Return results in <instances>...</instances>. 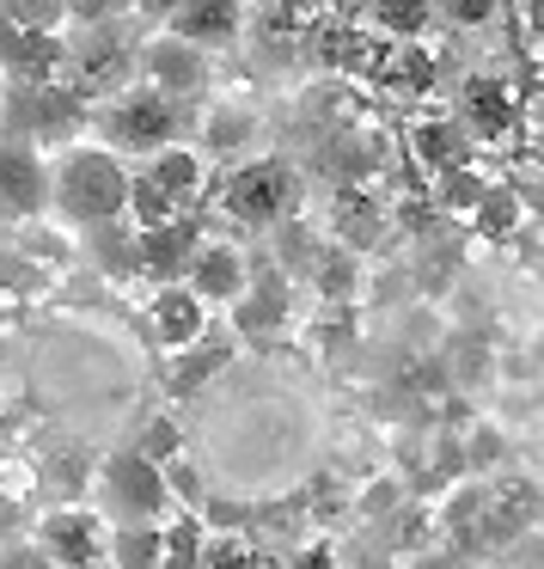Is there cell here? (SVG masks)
Masks as SVG:
<instances>
[{"mask_svg":"<svg viewBox=\"0 0 544 569\" xmlns=\"http://www.w3.org/2000/svg\"><path fill=\"white\" fill-rule=\"evenodd\" d=\"M50 209L62 214L68 227H80V233L123 221L129 166L117 160L111 148H99V141H68L50 160Z\"/></svg>","mask_w":544,"mask_h":569,"instance_id":"obj_1","label":"cell"},{"mask_svg":"<svg viewBox=\"0 0 544 569\" xmlns=\"http://www.w3.org/2000/svg\"><path fill=\"white\" fill-rule=\"evenodd\" d=\"M300 202V172L282 153H258V160H233V172L221 178V214H233L239 227H275L288 221Z\"/></svg>","mask_w":544,"mask_h":569,"instance_id":"obj_2","label":"cell"},{"mask_svg":"<svg viewBox=\"0 0 544 569\" xmlns=\"http://www.w3.org/2000/svg\"><path fill=\"white\" fill-rule=\"evenodd\" d=\"M165 141H178V104L148 87L117 92L99 111V148H111L117 160H153Z\"/></svg>","mask_w":544,"mask_h":569,"instance_id":"obj_3","label":"cell"},{"mask_svg":"<svg viewBox=\"0 0 544 569\" xmlns=\"http://www.w3.org/2000/svg\"><path fill=\"white\" fill-rule=\"evenodd\" d=\"M92 490H99V515L111 520H172L178 508H172V496H165V478H160V466L153 459H141L135 447H123V453H111V459H99L92 466Z\"/></svg>","mask_w":544,"mask_h":569,"instance_id":"obj_4","label":"cell"},{"mask_svg":"<svg viewBox=\"0 0 544 569\" xmlns=\"http://www.w3.org/2000/svg\"><path fill=\"white\" fill-rule=\"evenodd\" d=\"M538 527H544V483L538 478H526V471L483 478V515H477V545L471 551L502 557L507 545H520Z\"/></svg>","mask_w":544,"mask_h":569,"instance_id":"obj_5","label":"cell"},{"mask_svg":"<svg viewBox=\"0 0 544 569\" xmlns=\"http://www.w3.org/2000/svg\"><path fill=\"white\" fill-rule=\"evenodd\" d=\"M31 545H38L56 569H104L111 520L92 502H50L38 515V527H31Z\"/></svg>","mask_w":544,"mask_h":569,"instance_id":"obj_6","label":"cell"},{"mask_svg":"<svg viewBox=\"0 0 544 569\" xmlns=\"http://www.w3.org/2000/svg\"><path fill=\"white\" fill-rule=\"evenodd\" d=\"M294 300H300V282H288L275 263H251V282H245V295L233 300V331L239 337H251V343H270V337H282L288 325H294Z\"/></svg>","mask_w":544,"mask_h":569,"instance_id":"obj_7","label":"cell"},{"mask_svg":"<svg viewBox=\"0 0 544 569\" xmlns=\"http://www.w3.org/2000/svg\"><path fill=\"white\" fill-rule=\"evenodd\" d=\"M135 80L148 92H160V99H197L202 87H209V56L190 50L184 38H172V31H160V38H148L135 50Z\"/></svg>","mask_w":544,"mask_h":569,"instance_id":"obj_8","label":"cell"},{"mask_svg":"<svg viewBox=\"0 0 544 569\" xmlns=\"http://www.w3.org/2000/svg\"><path fill=\"white\" fill-rule=\"evenodd\" d=\"M251 282V251L233 246V239H202L190 251V270H184V288L202 300L209 312H226Z\"/></svg>","mask_w":544,"mask_h":569,"instance_id":"obj_9","label":"cell"},{"mask_svg":"<svg viewBox=\"0 0 544 569\" xmlns=\"http://www.w3.org/2000/svg\"><path fill=\"white\" fill-rule=\"evenodd\" d=\"M214 325V312L202 307L197 295H190L184 282H165V288H153V300L141 307V337H148L160 356H178V349H190L202 331Z\"/></svg>","mask_w":544,"mask_h":569,"instance_id":"obj_10","label":"cell"},{"mask_svg":"<svg viewBox=\"0 0 544 569\" xmlns=\"http://www.w3.org/2000/svg\"><path fill=\"white\" fill-rule=\"evenodd\" d=\"M165 31L202 56H221L245 38V0H178L165 13Z\"/></svg>","mask_w":544,"mask_h":569,"instance_id":"obj_11","label":"cell"},{"mask_svg":"<svg viewBox=\"0 0 544 569\" xmlns=\"http://www.w3.org/2000/svg\"><path fill=\"white\" fill-rule=\"evenodd\" d=\"M43 209H50V160L26 141H7L0 148V214L38 221Z\"/></svg>","mask_w":544,"mask_h":569,"instance_id":"obj_12","label":"cell"},{"mask_svg":"<svg viewBox=\"0 0 544 569\" xmlns=\"http://www.w3.org/2000/svg\"><path fill=\"white\" fill-rule=\"evenodd\" d=\"M141 178L184 214V209H197V202L209 197V153L190 148V141H165V148L141 166Z\"/></svg>","mask_w":544,"mask_h":569,"instance_id":"obj_13","label":"cell"},{"mask_svg":"<svg viewBox=\"0 0 544 569\" xmlns=\"http://www.w3.org/2000/svg\"><path fill=\"white\" fill-rule=\"evenodd\" d=\"M197 246H202V233H197V221H190V214H178V221L153 227V233H135L141 276H148L153 288H165V282H184V270H190V251H197Z\"/></svg>","mask_w":544,"mask_h":569,"instance_id":"obj_14","label":"cell"},{"mask_svg":"<svg viewBox=\"0 0 544 569\" xmlns=\"http://www.w3.org/2000/svg\"><path fill=\"white\" fill-rule=\"evenodd\" d=\"M520 104H514V87L502 74H471L465 80V99H459V129L465 136H483V141H502L514 129Z\"/></svg>","mask_w":544,"mask_h":569,"instance_id":"obj_15","label":"cell"},{"mask_svg":"<svg viewBox=\"0 0 544 569\" xmlns=\"http://www.w3.org/2000/svg\"><path fill=\"white\" fill-rule=\"evenodd\" d=\"M226 368H233V337H221V325H209L197 343L172 356V392L190 398V392H202V386H209L214 373H226Z\"/></svg>","mask_w":544,"mask_h":569,"instance_id":"obj_16","label":"cell"},{"mask_svg":"<svg viewBox=\"0 0 544 569\" xmlns=\"http://www.w3.org/2000/svg\"><path fill=\"white\" fill-rule=\"evenodd\" d=\"M306 282H312V295H319L324 307H355V295H361V258L331 239V246H319Z\"/></svg>","mask_w":544,"mask_h":569,"instance_id":"obj_17","label":"cell"},{"mask_svg":"<svg viewBox=\"0 0 544 569\" xmlns=\"http://www.w3.org/2000/svg\"><path fill=\"white\" fill-rule=\"evenodd\" d=\"M165 557V520H117L111 527V569H160Z\"/></svg>","mask_w":544,"mask_h":569,"instance_id":"obj_18","label":"cell"},{"mask_svg":"<svg viewBox=\"0 0 544 569\" xmlns=\"http://www.w3.org/2000/svg\"><path fill=\"white\" fill-rule=\"evenodd\" d=\"M251 129H258V117H251L245 104H209V111H202V148L221 153V160H245Z\"/></svg>","mask_w":544,"mask_h":569,"instance_id":"obj_19","label":"cell"},{"mask_svg":"<svg viewBox=\"0 0 544 569\" xmlns=\"http://www.w3.org/2000/svg\"><path fill=\"white\" fill-rule=\"evenodd\" d=\"M385 239V221H380V209H373L361 190H343L336 197V246H349L355 258H367L373 246Z\"/></svg>","mask_w":544,"mask_h":569,"instance_id":"obj_20","label":"cell"},{"mask_svg":"<svg viewBox=\"0 0 544 569\" xmlns=\"http://www.w3.org/2000/svg\"><path fill=\"white\" fill-rule=\"evenodd\" d=\"M87 246H92V263H99L104 276H117V282H135V276H141V251H135V227H129V221L92 227Z\"/></svg>","mask_w":544,"mask_h":569,"instance_id":"obj_21","label":"cell"},{"mask_svg":"<svg viewBox=\"0 0 544 569\" xmlns=\"http://www.w3.org/2000/svg\"><path fill=\"white\" fill-rule=\"evenodd\" d=\"M367 19L392 43H422V31L434 26V0H367Z\"/></svg>","mask_w":544,"mask_h":569,"instance_id":"obj_22","label":"cell"},{"mask_svg":"<svg viewBox=\"0 0 544 569\" xmlns=\"http://www.w3.org/2000/svg\"><path fill=\"white\" fill-rule=\"evenodd\" d=\"M373 80H385L392 92H429L434 80V56L422 43H392V50L373 62Z\"/></svg>","mask_w":544,"mask_h":569,"instance_id":"obj_23","label":"cell"},{"mask_svg":"<svg viewBox=\"0 0 544 569\" xmlns=\"http://www.w3.org/2000/svg\"><path fill=\"white\" fill-rule=\"evenodd\" d=\"M471 227H477L483 239H514L520 227H526V209H520V190L514 184H490L483 190V202L465 214Z\"/></svg>","mask_w":544,"mask_h":569,"instance_id":"obj_24","label":"cell"},{"mask_svg":"<svg viewBox=\"0 0 544 569\" xmlns=\"http://www.w3.org/2000/svg\"><path fill=\"white\" fill-rule=\"evenodd\" d=\"M410 148L422 153V166H429V172H446V166H465V129L446 123V117H434V123L410 129Z\"/></svg>","mask_w":544,"mask_h":569,"instance_id":"obj_25","label":"cell"},{"mask_svg":"<svg viewBox=\"0 0 544 569\" xmlns=\"http://www.w3.org/2000/svg\"><path fill=\"white\" fill-rule=\"evenodd\" d=\"M490 184H495V178H483L471 160L465 166H446V172H434V209H441V214H471Z\"/></svg>","mask_w":544,"mask_h":569,"instance_id":"obj_26","label":"cell"},{"mask_svg":"<svg viewBox=\"0 0 544 569\" xmlns=\"http://www.w3.org/2000/svg\"><path fill=\"white\" fill-rule=\"evenodd\" d=\"M92 459L87 453H80V447H62V453H50V459H43V471H38V478H43V490H50L56 496V502H80V490H87V483H92Z\"/></svg>","mask_w":544,"mask_h":569,"instance_id":"obj_27","label":"cell"},{"mask_svg":"<svg viewBox=\"0 0 544 569\" xmlns=\"http://www.w3.org/2000/svg\"><path fill=\"white\" fill-rule=\"evenodd\" d=\"M202 569H263L251 532H202Z\"/></svg>","mask_w":544,"mask_h":569,"instance_id":"obj_28","label":"cell"},{"mask_svg":"<svg viewBox=\"0 0 544 569\" xmlns=\"http://www.w3.org/2000/svg\"><path fill=\"white\" fill-rule=\"evenodd\" d=\"M422 490H453V483L459 478H465V453H459V435L453 429H441V435H434V447H429V459H422Z\"/></svg>","mask_w":544,"mask_h":569,"instance_id":"obj_29","label":"cell"},{"mask_svg":"<svg viewBox=\"0 0 544 569\" xmlns=\"http://www.w3.org/2000/svg\"><path fill=\"white\" fill-rule=\"evenodd\" d=\"M465 441H459V453H465V478H495V466L507 459V441L495 422H465Z\"/></svg>","mask_w":544,"mask_h":569,"instance_id":"obj_30","label":"cell"},{"mask_svg":"<svg viewBox=\"0 0 544 569\" xmlns=\"http://www.w3.org/2000/svg\"><path fill=\"white\" fill-rule=\"evenodd\" d=\"M135 453L153 459V466H165V459L184 453V429H178L172 417H148V422H141V435H135Z\"/></svg>","mask_w":544,"mask_h":569,"instance_id":"obj_31","label":"cell"},{"mask_svg":"<svg viewBox=\"0 0 544 569\" xmlns=\"http://www.w3.org/2000/svg\"><path fill=\"white\" fill-rule=\"evenodd\" d=\"M397 508H404V483H397V478H373L367 490L355 496V515L361 520H385V515H397Z\"/></svg>","mask_w":544,"mask_h":569,"instance_id":"obj_32","label":"cell"},{"mask_svg":"<svg viewBox=\"0 0 544 569\" xmlns=\"http://www.w3.org/2000/svg\"><path fill=\"white\" fill-rule=\"evenodd\" d=\"M306 7L312 0H245V13H258V26H270V31L306 26Z\"/></svg>","mask_w":544,"mask_h":569,"instance_id":"obj_33","label":"cell"},{"mask_svg":"<svg viewBox=\"0 0 544 569\" xmlns=\"http://www.w3.org/2000/svg\"><path fill=\"white\" fill-rule=\"evenodd\" d=\"M441 13L453 19V26H465V31H483L495 13H502V0H441Z\"/></svg>","mask_w":544,"mask_h":569,"instance_id":"obj_34","label":"cell"},{"mask_svg":"<svg viewBox=\"0 0 544 569\" xmlns=\"http://www.w3.org/2000/svg\"><path fill=\"white\" fill-rule=\"evenodd\" d=\"M288 569H343V551H336L331 539H312V545H300V551L288 557Z\"/></svg>","mask_w":544,"mask_h":569,"instance_id":"obj_35","label":"cell"},{"mask_svg":"<svg viewBox=\"0 0 544 569\" xmlns=\"http://www.w3.org/2000/svg\"><path fill=\"white\" fill-rule=\"evenodd\" d=\"M0 569H56V563L31 539H13V545H0Z\"/></svg>","mask_w":544,"mask_h":569,"instance_id":"obj_36","label":"cell"},{"mask_svg":"<svg viewBox=\"0 0 544 569\" xmlns=\"http://www.w3.org/2000/svg\"><path fill=\"white\" fill-rule=\"evenodd\" d=\"M26 539V502H19L13 490H0V545Z\"/></svg>","mask_w":544,"mask_h":569,"instance_id":"obj_37","label":"cell"},{"mask_svg":"<svg viewBox=\"0 0 544 569\" xmlns=\"http://www.w3.org/2000/svg\"><path fill=\"white\" fill-rule=\"evenodd\" d=\"M68 19H87V26H104V19H117L129 7V0H62Z\"/></svg>","mask_w":544,"mask_h":569,"instance_id":"obj_38","label":"cell"},{"mask_svg":"<svg viewBox=\"0 0 544 569\" xmlns=\"http://www.w3.org/2000/svg\"><path fill=\"white\" fill-rule=\"evenodd\" d=\"M397 569H459V551H446V545H422V551L397 557Z\"/></svg>","mask_w":544,"mask_h":569,"instance_id":"obj_39","label":"cell"},{"mask_svg":"<svg viewBox=\"0 0 544 569\" xmlns=\"http://www.w3.org/2000/svg\"><path fill=\"white\" fill-rule=\"evenodd\" d=\"M520 13H526V31H532V43H538V50H544V0H526Z\"/></svg>","mask_w":544,"mask_h":569,"instance_id":"obj_40","label":"cell"},{"mask_svg":"<svg viewBox=\"0 0 544 569\" xmlns=\"http://www.w3.org/2000/svg\"><path fill=\"white\" fill-rule=\"evenodd\" d=\"M324 7H331L336 19H349V13H361V7H367V0H324Z\"/></svg>","mask_w":544,"mask_h":569,"instance_id":"obj_41","label":"cell"},{"mask_svg":"<svg viewBox=\"0 0 544 569\" xmlns=\"http://www.w3.org/2000/svg\"><path fill=\"white\" fill-rule=\"evenodd\" d=\"M7 441H13V417L0 410V453H7Z\"/></svg>","mask_w":544,"mask_h":569,"instance_id":"obj_42","label":"cell"}]
</instances>
